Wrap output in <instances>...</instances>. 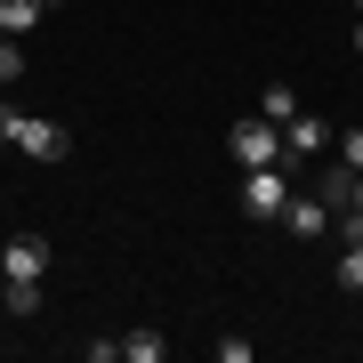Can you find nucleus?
<instances>
[{"instance_id":"obj_17","label":"nucleus","mask_w":363,"mask_h":363,"mask_svg":"<svg viewBox=\"0 0 363 363\" xmlns=\"http://www.w3.org/2000/svg\"><path fill=\"white\" fill-rule=\"evenodd\" d=\"M355 57H363V16H355Z\"/></svg>"},{"instance_id":"obj_15","label":"nucleus","mask_w":363,"mask_h":363,"mask_svg":"<svg viewBox=\"0 0 363 363\" xmlns=\"http://www.w3.org/2000/svg\"><path fill=\"white\" fill-rule=\"evenodd\" d=\"M9 130H16V105H9V97H0V138H9Z\"/></svg>"},{"instance_id":"obj_5","label":"nucleus","mask_w":363,"mask_h":363,"mask_svg":"<svg viewBox=\"0 0 363 363\" xmlns=\"http://www.w3.org/2000/svg\"><path fill=\"white\" fill-rule=\"evenodd\" d=\"M283 154H291V169L307 162V154H331V130H323L315 113H291V121H283Z\"/></svg>"},{"instance_id":"obj_1","label":"nucleus","mask_w":363,"mask_h":363,"mask_svg":"<svg viewBox=\"0 0 363 363\" xmlns=\"http://www.w3.org/2000/svg\"><path fill=\"white\" fill-rule=\"evenodd\" d=\"M283 202H291V162L242 169V186H234V210H242V218H283Z\"/></svg>"},{"instance_id":"obj_8","label":"nucleus","mask_w":363,"mask_h":363,"mask_svg":"<svg viewBox=\"0 0 363 363\" xmlns=\"http://www.w3.org/2000/svg\"><path fill=\"white\" fill-rule=\"evenodd\" d=\"M0 307H9L16 323H33V315H40V283H9V291H0Z\"/></svg>"},{"instance_id":"obj_2","label":"nucleus","mask_w":363,"mask_h":363,"mask_svg":"<svg viewBox=\"0 0 363 363\" xmlns=\"http://www.w3.org/2000/svg\"><path fill=\"white\" fill-rule=\"evenodd\" d=\"M226 145H234V162H242V169H274V162H291V154H283V130H274L267 113H259V121H234Z\"/></svg>"},{"instance_id":"obj_12","label":"nucleus","mask_w":363,"mask_h":363,"mask_svg":"<svg viewBox=\"0 0 363 363\" xmlns=\"http://www.w3.org/2000/svg\"><path fill=\"white\" fill-rule=\"evenodd\" d=\"M259 113H267V121H274V130H283V121H291V113H298V97H291V89H283V81H274V89H267V97H259Z\"/></svg>"},{"instance_id":"obj_13","label":"nucleus","mask_w":363,"mask_h":363,"mask_svg":"<svg viewBox=\"0 0 363 363\" xmlns=\"http://www.w3.org/2000/svg\"><path fill=\"white\" fill-rule=\"evenodd\" d=\"M9 81H25V49H16L9 33H0V89H9Z\"/></svg>"},{"instance_id":"obj_4","label":"nucleus","mask_w":363,"mask_h":363,"mask_svg":"<svg viewBox=\"0 0 363 363\" xmlns=\"http://www.w3.org/2000/svg\"><path fill=\"white\" fill-rule=\"evenodd\" d=\"M0 274H9V283H40V274H49V242H40V234H9Z\"/></svg>"},{"instance_id":"obj_16","label":"nucleus","mask_w":363,"mask_h":363,"mask_svg":"<svg viewBox=\"0 0 363 363\" xmlns=\"http://www.w3.org/2000/svg\"><path fill=\"white\" fill-rule=\"evenodd\" d=\"M347 210H355V218H363V178H355V202H347Z\"/></svg>"},{"instance_id":"obj_11","label":"nucleus","mask_w":363,"mask_h":363,"mask_svg":"<svg viewBox=\"0 0 363 363\" xmlns=\"http://www.w3.org/2000/svg\"><path fill=\"white\" fill-rule=\"evenodd\" d=\"M331 274H339V291L363 298V242H339V267H331Z\"/></svg>"},{"instance_id":"obj_18","label":"nucleus","mask_w":363,"mask_h":363,"mask_svg":"<svg viewBox=\"0 0 363 363\" xmlns=\"http://www.w3.org/2000/svg\"><path fill=\"white\" fill-rule=\"evenodd\" d=\"M40 9H65V0H40Z\"/></svg>"},{"instance_id":"obj_3","label":"nucleus","mask_w":363,"mask_h":363,"mask_svg":"<svg viewBox=\"0 0 363 363\" xmlns=\"http://www.w3.org/2000/svg\"><path fill=\"white\" fill-rule=\"evenodd\" d=\"M9 145H16V154H33V162H65V154H73V130H65V121H33V113H16Z\"/></svg>"},{"instance_id":"obj_7","label":"nucleus","mask_w":363,"mask_h":363,"mask_svg":"<svg viewBox=\"0 0 363 363\" xmlns=\"http://www.w3.org/2000/svg\"><path fill=\"white\" fill-rule=\"evenodd\" d=\"M40 25V0H0V33H9V40H25Z\"/></svg>"},{"instance_id":"obj_9","label":"nucleus","mask_w":363,"mask_h":363,"mask_svg":"<svg viewBox=\"0 0 363 363\" xmlns=\"http://www.w3.org/2000/svg\"><path fill=\"white\" fill-rule=\"evenodd\" d=\"M323 202H331V210H347V202H355V169H347V162H331V169H323Z\"/></svg>"},{"instance_id":"obj_14","label":"nucleus","mask_w":363,"mask_h":363,"mask_svg":"<svg viewBox=\"0 0 363 363\" xmlns=\"http://www.w3.org/2000/svg\"><path fill=\"white\" fill-rule=\"evenodd\" d=\"M331 154H339V162H347L355 178H363V130H347V138H331Z\"/></svg>"},{"instance_id":"obj_6","label":"nucleus","mask_w":363,"mask_h":363,"mask_svg":"<svg viewBox=\"0 0 363 363\" xmlns=\"http://www.w3.org/2000/svg\"><path fill=\"white\" fill-rule=\"evenodd\" d=\"M283 226L298 234V242H315V234H331V202H323V194H307V202L291 194V202H283Z\"/></svg>"},{"instance_id":"obj_19","label":"nucleus","mask_w":363,"mask_h":363,"mask_svg":"<svg viewBox=\"0 0 363 363\" xmlns=\"http://www.w3.org/2000/svg\"><path fill=\"white\" fill-rule=\"evenodd\" d=\"M355 9H363V0H355Z\"/></svg>"},{"instance_id":"obj_10","label":"nucleus","mask_w":363,"mask_h":363,"mask_svg":"<svg viewBox=\"0 0 363 363\" xmlns=\"http://www.w3.org/2000/svg\"><path fill=\"white\" fill-rule=\"evenodd\" d=\"M121 355H130V363H162L169 339H162V331H130V339H121Z\"/></svg>"}]
</instances>
